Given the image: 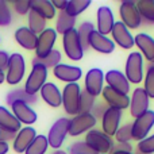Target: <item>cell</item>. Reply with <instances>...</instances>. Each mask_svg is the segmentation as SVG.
Masks as SVG:
<instances>
[{
    "instance_id": "obj_1",
    "label": "cell",
    "mask_w": 154,
    "mask_h": 154,
    "mask_svg": "<svg viewBox=\"0 0 154 154\" xmlns=\"http://www.w3.org/2000/svg\"><path fill=\"white\" fill-rule=\"evenodd\" d=\"M125 76L127 77L130 84L138 85L143 82V57L139 51H131L127 56L125 65Z\"/></svg>"
},
{
    "instance_id": "obj_2",
    "label": "cell",
    "mask_w": 154,
    "mask_h": 154,
    "mask_svg": "<svg viewBox=\"0 0 154 154\" xmlns=\"http://www.w3.org/2000/svg\"><path fill=\"white\" fill-rule=\"evenodd\" d=\"M85 143L97 154H109L115 142L101 130L93 128L85 134Z\"/></svg>"
},
{
    "instance_id": "obj_3",
    "label": "cell",
    "mask_w": 154,
    "mask_h": 154,
    "mask_svg": "<svg viewBox=\"0 0 154 154\" xmlns=\"http://www.w3.org/2000/svg\"><path fill=\"white\" fill-rule=\"evenodd\" d=\"M62 48H64L65 56L70 61H80L84 57L85 50L82 48L79 34H77V29L70 30L62 35Z\"/></svg>"
},
{
    "instance_id": "obj_4",
    "label": "cell",
    "mask_w": 154,
    "mask_h": 154,
    "mask_svg": "<svg viewBox=\"0 0 154 154\" xmlns=\"http://www.w3.org/2000/svg\"><path fill=\"white\" fill-rule=\"evenodd\" d=\"M81 88L77 82L66 84L64 87L62 92V107L68 115H77L80 108V95H81Z\"/></svg>"
},
{
    "instance_id": "obj_5",
    "label": "cell",
    "mask_w": 154,
    "mask_h": 154,
    "mask_svg": "<svg viewBox=\"0 0 154 154\" xmlns=\"http://www.w3.org/2000/svg\"><path fill=\"white\" fill-rule=\"evenodd\" d=\"M119 18L120 22L130 29H139L142 24L141 15L137 8V2L133 0H123L119 5Z\"/></svg>"
},
{
    "instance_id": "obj_6",
    "label": "cell",
    "mask_w": 154,
    "mask_h": 154,
    "mask_svg": "<svg viewBox=\"0 0 154 154\" xmlns=\"http://www.w3.org/2000/svg\"><path fill=\"white\" fill-rule=\"evenodd\" d=\"M26 73V61L20 53H12L10 56L8 68L5 70V81L10 85H16L23 80Z\"/></svg>"
},
{
    "instance_id": "obj_7",
    "label": "cell",
    "mask_w": 154,
    "mask_h": 154,
    "mask_svg": "<svg viewBox=\"0 0 154 154\" xmlns=\"http://www.w3.org/2000/svg\"><path fill=\"white\" fill-rule=\"evenodd\" d=\"M154 126V111L149 109L147 112L142 114L141 116L135 118L134 122L131 123V137L134 141L139 142L149 137Z\"/></svg>"
},
{
    "instance_id": "obj_8",
    "label": "cell",
    "mask_w": 154,
    "mask_h": 154,
    "mask_svg": "<svg viewBox=\"0 0 154 154\" xmlns=\"http://www.w3.org/2000/svg\"><path fill=\"white\" fill-rule=\"evenodd\" d=\"M68 130H69V119L65 116L58 118L51 125L50 130H49L48 135H46L49 142V147H53L54 150L60 149L64 145L65 139H66Z\"/></svg>"
},
{
    "instance_id": "obj_9",
    "label": "cell",
    "mask_w": 154,
    "mask_h": 154,
    "mask_svg": "<svg viewBox=\"0 0 154 154\" xmlns=\"http://www.w3.org/2000/svg\"><path fill=\"white\" fill-rule=\"evenodd\" d=\"M97 123V119L91 112L88 114H77L69 119V130L68 134L70 137H79L81 134H87L88 131L93 130Z\"/></svg>"
},
{
    "instance_id": "obj_10",
    "label": "cell",
    "mask_w": 154,
    "mask_h": 154,
    "mask_svg": "<svg viewBox=\"0 0 154 154\" xmlns=\"http://www.w3.org/2000/svg\"><path fill=\"white\" fill-rule=\"evenodd\" d=\"M46 80H48V69L41 64L32 65L31 72L24 82V91L29 95H37L46 84Z\"/></svg>"
},
{
    "instance_id": "obj_11",
    "label": "cell",
    "mask_w": 154,
    "mask_h": 154,
    "mask_svg": "<svg viewBox=\"0 0 154 154\" xmlns=\"http://www.w3.org/2000/svg\"><path fill=\"white\" fill-rule=\"evenodd\" d=\"M106 81H104V72L99 68H92L84 76V91L93 97L101 95Z\"/></svg>"
},
{
    "instance_id": "obj_12",
    "label": "cell",
    "mask_w": 154,
    "mask_h": 154,
    "mask_svg": "<svg viewBox=\"0 0 154 154\" xmlns=\"http://www.w3.org/2000/svg\"><path fill=\"white\" fill-rule=\"evenodd\" d=\"M150 107V97L147 96V93L145 92L143 88L138 87L131 92L130 96V115L135 119V118L141 116L142 114L149 111Z\"/></svg>"
},
{
    "instance_id": "obj_13",
    "label": "cell",
    "mask_w": 154,
    "mask_h": 154,
    "mask_svg": "<svg viewBox=\"0 0 154 154\" xmlns=\"http://www.w3.org/2000/svg\"><path fill=\"white\" fill-rule=\"evenodd\" d=\"M57 32L54 29L46 27L43 32L38 35L37 48H35V57L37 58H45L54 50V45L57 42Z\"/></svg>"
},
{
    "instance_id": "obj_14",
    "label": "cell",
    "mask_w": 154,
    "mask_h": 154,
    "mask_svg": "<svg viewBox=\"0 0 154 154\" xmlns=\"http://www.w3.org/2000/svg\"><path fill=\"white\" fill-rule=\"evenodd\" d=\"M11 107V112L14 114V116L22 123V125L26 126H31L37 122L38 115L34 109L31 108V106L24 101L20 100H15L14 103L10 104Z\"/></svg>"
},
{
    "instance_id": "obj_15",
    "label": "cell",
    "mask_w": 154,
    "mask_h": 154,
    "mask_svg": "<svg viewBox=\"0 0 154 154\" xmlns=\"http://www.w3.org/2000/svg\"><path fill=\"white\" fill-rule=\"evenodd\" d=\"M111 39L115 43V46L125 49V50H130L134 48V37L131 34V31L122 23L120 20L115 22L114 27L111 31Z\"/></svg>"
},
{
    "instance_id": "obj_16",
    "label": "cell",
    "mask_w": 154,
    "mask_h": 154,
    "mask_svg": "<svg viewBox=\"0 0 154 154\" xmlns=\"http://www.w3.org/2000/svg\"><path fill=\"white\" fill-rule=\"evenodd\" d=\"M104 81L106 85L111 89L116 91L123 95H128L130 93V82H128L127 77L125 76V73L120 72L118 69H111L107 73H104Z\"/></svg>"
},
{
    "instance_id": "obj_17",
    "label": "cell",
    "mask_w": 154,
    "mask_h": 154,
    "mask_svg": "<svg viewBox=\"0 0 154 154\" xmlns=\"http://www.w3.org/2000/svg\"><path fill=\"white\" fill-rule=\"evenodd\" d=\"M101 97H103V101L109 108L125 111V109H127L130 107V96L116 92V91L108 88L107 85L104 87L103 92H101Z\"/></svg>"
},
{
    "instance_id": "obj_18",
    "label": "cell",
    "mask_w": 154,
    "mask_h": 154,
    "mask_svg": "<svg viewBox=\"0 0 154 154\" xmlns=\"http://www.w3.org/2000/svg\"><path fill=\"white\" fill-rule=\"evenodd\" d=\"M115 24V16L108 5H100L96 11V31L103 35L111 34L112 27Z\"/></svg>"
},
{
    "instance_id": "obj_19",
    "label": "cell",
    "mask_w": 154,
    "mask_h": 154,
    "mask_svg": "<svg viewBox=\"0 0 154 154\" xmlns=\"http://www.w3.org/2000/svg\"><path fill=\"white\" fill-rule=\"evenodd\" d=\"M88 46L92 50L101 54H111L115 50V43L108 35H103L99 31L93 30L88 38Z\"/></svg>"
},
{
    "instance_id": "obj_20",
    "label": "cell",
    "mask_w": 154,
    "mask_h": 154,
    "mask_svg": "<svg viewBox=\"0 0 154 154\" xmlns=\"http://www.w3.org/2000/svg\"><path fill=\"white\" fill-rule=\"evenodd\" d=\"M53 76L62 82L72 84V82H77L82 77V69L76 65H68L61 62L53 69Z\"/></svg>"
},
{
    "instance_id": "obj_21",
    "label": "cell",
    "mask_w": 154,
    "mask_h": 154,
    "mask_svg": "<svg viewBox=\"0 0 154 154\" xmlns=\"http://www.w3.org/2000/svg\"><path fill=\"white\" fill-rule=\"evenodd\" d=\"M101 131L107 134L108 137H114L118 128L120 127V120H122V111L114 108H107L104 115L101 116Z\"/></svg>"
},
{
    "instance_id": "obj_22",
    "label": "cell",
    "mask_w": 154,
    "mask_h": 154,
    "mask_svg": "<svg viewBox=\"0 0 154 154\" xmlns=\"http://www.w3.org/2000/svg\"><path fill=\"white\" fill-rule=\"evenodd\" d=\"M134 45L138 48V51L142 54L146 61L150 64L154 62V38L146 32H138L134 37Z\"/></svg>"
},
{
    "instance_id": "obj_23",
    "label": "cell",
    "mask_w": 154,
    "mask_h": 154,
    "mask_svg": "<svg viewBox=\"0 0 154 154\" xmlns=\"http://www.w3.org/2000/svg\"><path fill=\"white\" fill-rule=\"evenodd\" d=\"M37 137V131L34 127L31 126H26V127H22V130L16 134L15 139L12 141V147L16 153L22 154L26 152V149L31 145V142L35 139Z\"/></svg>"
},
{
    "instance_id": "obj_24",
    "label": "cell",
    "mask_w": 154,
    "mask_h": 154,
    "mask_svg": "<svg viewBox=\"0 0 154 154\" xmlns=\"http://www.w3.org/2000/svg\"><path fill=\"white\" fill-rule=\"evenodd\" d=\"M41 97L48 106L53 107V108H58L62 106V92L54 82H46L39 91Z\"/></svg>"
},
{
    "instance_id": "obj_25",
    "label": "cell",
    "mask_w": 154,
    "mask_h": 154,
    "mask_svg": "<svg viewBox=\"0 0 154 154\" xmlns=\"http://www.w3.org/2000/svg\"><path fill=\"white\" fill-rule=\"evenodd\" d=\"M22 130V123L4 106H0V131L18 134Z\"/></svg>"
},
{
    "instance_id": "obj_26",
    "label": "cell",
    "mask_w": 154,
    "mask_h": 154,
    "mask_svg": "<svg viewBox=\"0 0 154 154\" xmlns=\"http://www.w3.org/2000/svg\"><path fill=\"white\" fill-rule=\"evenodd\" d=\"M15 41L20 48L26 50H35L38 35H35L29 27H19L15 31Z\"/></svg>"
},
{
    "instance_id": "obj_27",
    "label": "cell",
    "mask_w": 154,
    "mask_h": 154,
    "mask_svg": "<svg viewBox=\"0 0 154 154\" xmlns=\"http://www.w3.org/2000/svg\"><path fill=\"white\" fill-rule=\"evenodd\" d=\"M30 8L31 11L37 12L43 19L50 20V19L56 18V8H54L53 3L50 0H30Z\"/></svg>"
},
{
    "instance_id": "obj_28",
    "label": "cell",
    "mask_w": 154,
    "mask_h": 154,
    "mask_svg": "<svg viewBox=\"0 0 154 154\" xmlns=\"http://www.w3.org/2000/svg\"><path fill=\"white\" fill-rule=\"evenodd\" d=\"M57 16V20H56V32L57 34H61L64 35L65 32L70 31V30L75 29L76 26V18H72L69 16L65 11H60L58 15Z\"/></svg>"
},
{
    "instance_id": "obj_29",
    "label": "cell",
    "mask_w": 154,
    "mask_h": 154,
    "mask_svg": "<svg viewBox=\"0 0 154 154\" xmlns=\"http://www.w3.org/2000/svg\"><path fill=\"white\" fill-rule=\"evenodd\" d=\"M137 8L142 22L147 24H154V0H138Z\"/></svg>"
},
{
    "instance_id": "obj_30",
    "label": "cell",
    "mask_w": 154,
    "mask_h": 154,
    "mask_svg": "<svg viewBox=\"0 0 154 154\" xmlns=\"http://www.w3.org/2000/svg\"><path fill=\"white\" fill-rule=\"evenodd\" d=\"M15 100H20V101H24L27 104H34L37 103L38 100V96L37 95H29V93L24 91V88H16L14 91H10L5 96V101L8 104L14 103Z\"/></svg>"
},
{
    "instance_id": "obj_31",
    "label": "cell",
    "mask_w": 154,
    "mask_h": 154,
    "mask_svg": "<svg viewBox=\"0 0 154 154\" xmlns=\"http://www.w3.org/2000/svg\"><path fill=\"white\" fill-rule=\"evenodd\" d=\"M61 60H62L61 51H60V50H56V49H54V50L51 51V53L49 54L48 57H45V58H37V57H34V58H32V61H31V64H32V65L41 64V65H43L46 69H49V68L54 69L57 65L61 64Z\"/></svg>"
},
{
    "instance_id": "obj_32",
    "label": "cell",
    "mask_w": 154,
    "mask_h": 154,
    "mask_svg": "<svg viewBox=\"0 0 154 154\" xmlns=\"http://www.w3.org/2000/svg\"><path fill=\"white\" fill-rule=\"evenodd\" d=\"M27 22H29V29L34 32L35 35H39L41 32H43L46 30V19H43L41 15H38L37 12L30 10L29 15H27Z\"/></svg>"
},
{
    "instance_id": "obj_33",
    "label": "cell",
    "mask_w": 154,
    "mask_h": 154,
    "mask_svg": "<svg viewBox=\"0 0 154 154\" xmlns=\"http://www.w3.org/2000/svg\"><path fill=\"white\" fill-rule=\"evenodd\" d=\"M92 4L91 0H69L65 12L72 18H77L80 14H82L89 5Z\"/></svg>"
},
{
    "instance_id": "obj_34",
    "label": "cell",
    "mask_w": 154,
    "mask_h": 154,
    "mask_svg": "<svg viewBox=\"0 0 154 154\" xmlns=\"http://www.w3.org/2000/svg\"><path fill=\"white\" fill-rule=\"evenodd\" d=\"M48 149L49 142L46 135H37L34 141L31 142V145L26 149L24 154H46Z\"/></svg>"
},
{
    "instance_id": "obj_35",
    "label": "cell",
    "mask_w": 154,
    "mask_h": 154,
    "mask_svg": "<svg viewBox=\"0 0 154 154\" xmlns=\"http://www.w3.org/2000/svg\"><path fill=\"white\" fill-rule=\"evenodd\" d=\"M93 30H96L95 24L89 20L82 22V23L80 24V27L77 29V34H79V37H80V41H81V43H82L84 50H88V49H89V46H88V38H89V34L93 31Z\"/></svg>"
},
{
    "instance_id": "obj_36",
    "label": "cell",
    "mask_w": 154,
    "mask_h": 154,
    "mask_svg": "<svg viewBox=\"0 0 154 154\" xmlns=\"http://www.w3.org/2000/svg\"><path fill=\"white\" fill-rule=\"evenodd\" d=\"M143 89L150 99H154V62L147 65L143 77Z\"/></svg>"
},
{
    "instance_id": "obj_37",
    "label": "cell",
    "mask_w": 154,
    "mask_h": 154,
    "mask_svg": "<svg viewBox=\"0 0 154 154\" xmlns=\"http://www.w3.org/2000/svg\"><path fill=\"white\" fill-rule=\"evenodd\" d=\"M96 103V97L91 96L89 93H87L84 89L81 91L80 95V108H79V114H88L92 111L93 106Z\"/></svg>"
},
{
    "instance_id": "obj_38",
    "label": "cell",
    "mask_w": 154,
    "mask_h": 154,
    "mask_svg": "<svg viewBox=\"0 0 154 154\" xmlns=\"http://www.w3.org/2000/svg\"><path fill=\"white\" fill-rule=\"evenodd\" d=\"M114 137H115V141L119 142V143H130L133 141V137H131V123L120 126Z\"/></svg>"
},
{
    "instance_id": "obj_39",
    "label": "cell",
    "mask_w": 154,
    "mask_h": 154,
    "mask_svg": "<svg viewBox=\"0 0 154 154\" xmlns=\"http://www.w3.org/2000/svg\"><path fill=\"white\" fill-rule=\"evenodd\" d=\"M137 154H154V134L137 143Z\"/></svg>"
},
{
    "instance_id": "obj_40",
    "label": "cell",
    "mask_w": 154,
    "mask_h": 154,
    "mask_svg": "<svg viewBox=\"0 0 154 154\" xmlns=\"http://www.w3.org/2000/svg\"><path fill=\"white\" fill-rule=\"evenodd\" d=\"M11 22H12V15H11L8 3L4 0H0V26H10Z\"/></svg>"
},
{
    "instance_id": "obj_41",
    "label": "cell",
    "mask_w": 154,
    "mask_h": 154,
    "mask_svg": "<svg viewBox=\"0 0 154 154\" xmlns=\"http://www.w3.org/2000/svg\"><path fill=\"white\" fill-rule=\"evenodd\" d=\"M68 153L69 154H97L85 143V141H77L75 143H72Z\"/></svg>"
},
{
    "instance_id": "obj_42",
    "label": "cell",
    "mask_w": 154,
    "mask_h": 154,
    "mask_svg": "<svg viewBox=\"0 0 154 154\" xmlns=\"http://www.w3.org/2000/svg\"><path fill=\"white\" fill-rule=\"evenodd\" d=\"M18 15H29L30 12V0H15L11 3Z\"/></svg>"
},
{
    "instance_id": "obj_43",
    "label": "cell",
    "mask_w": 154,
    "mask_h": 154,
    "mask_svg": "<svg viewBox=\"0 0 154 154\" xmlns=\"http://www.w3.org/2000/svg\"><path fill=\"white\" fill-rule=\"evenodd\" d=\"M107 108H108V106H107L104 101H99V103L96 101L93 108H92V111H91V114H92L96 119H101V116H103L104 112L107 111Z\"/></svg>"
},
{
    "instance_id": "obj_44",
    "label": "cell",
    "mask_w": 154,
    "mask_h": 154,
    "mask_svg": "<svg viewBox=\"0 0 154 154\" xmlns=\"http://www.w3.org/2000/svg\"><path fill=\"white\" fill-rule=\"evenodd\" d=\"M119 152H133V146H131V143H119V142H115L114 147L111 149L109 154L119 153Z\"/></svg>"
},
{
    "instance_id": "obj_45",
    "label": "cell",
    "mask_w": 154,
    "mask_h": 154,
    "mask_svg": "<svg viewBox=\"0 0 154 154\" xmlns=\"http://www.w3.org/2000/svg\"><path fill=\"white\" fill-rule=\"evenodd\" d=\"M8 62H10V54L4 50H0V70L5 73L8 68Z\"/></svg>"
},
{
    "instance_id": "obj_46",
    "label": "cell",
    "mask_w": 154,
    "mask_h": 154,
    "mask_svg": "<svg viewBox=\"0 0 154 154\" xmlns=\"http://www.w3.org/2000/svg\"><path fill=\"white\" fill-rule=\"evenodd\" d=\"M53 5L56 10L58 11H65L66 10V5H68V0H53Z\"/></svg>"
},
{
    "instance_id": "obj_47",
    "label": "cell",
    "mask_w": 154,
    "mask_h": 154,
    "mask_svg": "<svg viewBox=\"0 0 154 154\" xmlns=\"http://www.w3.org/2000/svg\"><path fill=\"white\" fill-rule=\"evenodd\" d=\"M15 137H16V134H14V133L2 131V133H0V141L7 142V143H8V141H14V139H15Z\"/></svg>"
},
{
    "instance_id": "obj_48",
    "label": "cell",
    "mask_w": 154,
    "mask_h": 154,
    "mask_svg": "<svg viewBox=\"0 0 154 154\" xmlns=\"http://www.w3.org/2000/svg\"><path fill=\"white\" fill-rule=\"evenodd\" d=\"M8 150H10V146H8L7 142L0 141V154H7Z\"/></svg>"
},
{
    "instance_id": "obj_49",
    "label": "cell",
    "mask_w": 154,
    "mask_h": 154,
    "mask_svg": "<svg viewBox=\"0 0 154 154\" xmlns=\"http://www.w3.org/2000/svg\"><path fill=\"white\" fill-rule=\"evenodd\" d=\"M50 154H68L65 150H61V149H57V150H53Z\"/></svg>"
},
{
    "instance_id": "obj_50",
    "label": "cell",
    "mask_w": 154,
    "mask_h": 154,
    "mask_svg": "<svg viewBox=\"0 0 154 154\" xmlns=\"http://www.w3.org/2000/svg\"><path fill=\"white\" fill-rule=\"evenodd\" d=\"M4 81H5V73L0 70V84H3Z\"/></svg>"
},
{
    "instance_id": "obj_51",
    "label": "cell",
    "mask_w": 154,
    "mask_h": 154,
    "mask_svg": "<svg viewBox=\"0 0 154 154\" xmlns=\"http://www.w3.org/2000/svg\"><path fill=\"white\" fill-rule=\"evenodd\" d=\"M114 154H137L134 152H119V153H114Z\"/></svg>"
},
{
    "instance_id": "obj_52",
    "label": "cell",
    "mask_w": 154,
    "mask_h": 154,
    "mask_svg": "<svg viewBox=\"0 0 154 154\" xmlns=\"http://www.w3.org/2000/svg\"><path fill=\"white\" fill-rule=\"evenodd\" d=\"M0 133H2V131H0Z\"/></svg>"
}]
</instances>
